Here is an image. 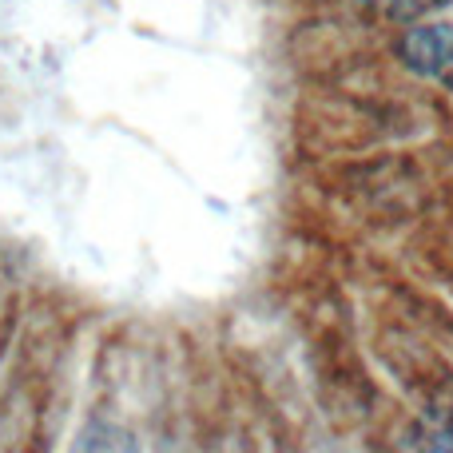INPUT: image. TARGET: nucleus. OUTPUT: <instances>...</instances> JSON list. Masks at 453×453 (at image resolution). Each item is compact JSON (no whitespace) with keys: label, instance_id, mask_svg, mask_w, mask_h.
<instances>
[{"label":"nucleus","instance_id":"nucleus-1","mask_svg":"<svg viewBox=\"0 0 453 453\" xmlns=\"http://www.w3.org/2000/svg\"><path fill=\"white\" fill-rule=\"evenodd\" d=\"M398 56L422 80L453 88V20H418L402 32Z\"/></svg>","mask_w":453,"mask_h":453},{"label":"nucleus","instance_id":"nucleus-2","mask_svg":"<svg viewBox=\"0 0 453 453\" xmlns=\"http://www.w3.org/2000/svg\"><path fill=\"white\" fill-rule=\"evenodd\" d=\"M370 16L386 24H418V20H430V12H438L446 0H358Z\"/></svg>","mask_w":453,"mask_h":453},{"label":"nucleus","instance_id":"nucleus-3","mask_svg":"<svg viewBox=\"0 0 453 453\" xmlns=\"http://www.w3.org/2000/svg\"><path fill=\"white\" fill-rule=\"evenodd\" d=\"M76 453H143L140 441L116 422H92L84 434H80Z\"/></svg>","mask_w":453,"mask_h":453},{"label":"nucleus","instance_id":"nucleus-4","mask_svg":"<svg viewBox=\"0 0 453 453\" xmlns=\"http://www.w3.org/2000/svg\"><path fill=\"white\" fill-rule=\"evenodd\" d=\"M402 453H453V422L422 426L402 441Z\"/></svg>","mask_w":453,"mask_h":453}]
</instances>
